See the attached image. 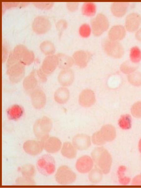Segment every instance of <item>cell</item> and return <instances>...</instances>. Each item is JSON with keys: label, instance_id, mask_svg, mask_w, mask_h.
<instances>
[{"label": "cell", "instance_id": "cell-1", "mask_svg": "<svg viewBox=\"0 0 141 188\" xmlns=\"http://www.w3.org/2000/svg\"><path fill=\"white\" fill-rule=\"evenodd\" d=\"M91 155L96 167L102 173L107 174L110 169L111 159L106 150L102 147H97L92 151Z\"/></svg>", "mask_w": 141, "mask_h": 188}, {"label": "cell", "instance_id": "cell-2", "mask_svg": "<svg viewBox=\"0 0 141 188\" xmlns=\"http://www.w3.org/2000/svg\"><path fill=\"white\" fill-rule=\"evenodd\" d=\"M102 44L104 51L110 56L118 58L121 57L124 53L123 48L118 41L108 38L105 40Z\"/></svg>", "mask_w": 141, "mask_h": 188}, {"label": "cell", "instance_id": "cell-3", "mask_svg": "<svg viewBox=\"0 0 141 188\" xmlns=\"http://www.w3.org/2000/svg\"><path fill=\"white\" fill-rule=\"evenodd\" d=\"M114 130L108 125L103 126L100 130L93 134L92 136L93 143L97 145L104 144L106 141L112 140L114 137Z\"/></svg>", "mask_w": 141, "mask_h": 188}, {"label": "cell", "instance_id": "cell-4", "mask_svg": "<svg viewBox=\"0 0 141 188\" xmlns=\"http://www.w3.org/2000/svg\"><path fill=\"white\" fill-rule=\"evenodd\" d=\"M109 27L107 17L102 14H98L91 21V29L93 34L99 36L106 31Z\"/></svg>", "mask_w": 141, "mask_h": 188}, {"label": "cell", "instance_id": "cell-5", "mask_svg": "<svg viewBox=\"0 0 141 188\" xmlns=\"http://www.w3.org/2000/svg\"><path fill=\"white\" fill-rule=\"evenodd\" d=\"M37 165L39 170L41 173L45 174H52L55 169L54 160L49 156H46L40 159Z\"/></svg>", "mask_w": 141, "mask_h": 188}, {"label": "cell", "instance_id": "cell-6", "mask_svg": "<svg viewBox=\"0 0 141 188\" xmlns=\"http://www.w3.org/2000/svg\"><path fill=\"white\" fill-rule=\"evenodd\" d=\"M141 23V16L136 13H132L126 18L125 28L129 32H133L138 30Z\"/></svg>", "mask_w": 141, "mask_h": 188}, {"label": "cell", "instance_id": "cell-7", "mask_svg": "<svg viewBox=\"0 0 141 188\" xmlns=\"http://www.w3.org/2000/svg\"><path fill=\"white\" fill-rule=\"evenodd\" d=\"M93 161L89 156L85 155L79 158L77 161L76 167L81 173H86L90 171L93 166Z\"/></svg>", "mask_w": 141, "mask_h": 188}, {"label": "cell", "instance_id": "cell-8", "mask_svg": "<svg viewBox=\"0 0 141 188\" xmlns=\"http://www.w3.org/2000/svg\"><path fill=\"white\" fill-rule=\"evenodd\" d=\"M73 144L76 149L80 150H86L91 145L90 137L85 134H77L73 138Z\"/></svg>", "mask_w": 141, "mask_h": 188}, {"label": "cell", "instance_id": "cell-9", "mask_svg": "<svg viewBox=\"0 0 141 188\" xmlns=\"http://www.w3.org/2000/svg\"><path fill=\"white\" fill-rule=\"evenodd\" d=\"M91 57V53L87 51L79 50L73 55V59L76 64L81 68L86 66Z\"/></svg>", "mask_w": 141, "mask_h": 188}, {"label": "cell", "instance_id": "cell-10", "mask_svg": "<svg viewBox=\"0 0 141 188\" xmlns=\"http://www.w3.org/2000/svg\"><path fill=\"white\" fill-rule=\"evenodd\" d=\"M58 179L62 183H70L74 181L76 179L75 174L68 168H61L58 173Z\"/></svg>", "mask_w": 141, "mask_h": 188}, {"label": "cell", "instance_id": "cell-11", "mask_svg": "<svg viewBox=\"0 0 141 188\" xmlns=\"http://www.w3.org/2000/svg\"><path fill=\"white\" fill-rule=\"evenodd\" d=\"M126 33V29L123 26L121 25H114L109 30L108 38L112 41H118L124 38Z\"/></svg>", "mask_w": 141, "mask_h": 188}, {"label": "cell", "instance_id": "cell-12", "mask_svg": "<svg viewBox=\"0 0 141 188\" xmlns=\"http://www.w3.org/2000/svg\"><path fill=\"white\" fill-rule=\"evenodd\" d=\"M129 5L128 2H113L111 6V12L116 17H122L125 14Z\"/></svg>", "mask_w": 141, "mask_h": 188}, {"label": "cell", "instance_id": "cell-13", "mask_svg": "<svg viewBox=\"0 0 141 188\" xmlns=\"http://www.w3.org/2000/svg\"><path fill=\"white\" fill-rule=\"evenodd\" d=\"M95 99V96L92 91L87 89L82 91L79 97L80 104L86 107L90 106L93 104Z\"/></svg>", "mask_w": 141, "mask_h": 188}, {"label": "cell", "instance_id": "cell-14", "mask_svg": "<svg viewBox=\"0 0 141 188\" xmlns=\"http://www.w3.org/2000/svg\"><path fill=\"white\" fill-rule=\"evenodd\" d=\"M81 11L83 14L85 16H93L96 13V5L92 2H85L82 6Z\"/></svg>", "mask_w": 141, "mask_h": 188}, {"label": "cell", "instance_id": "cell-15", "mask_svg": "<svg viewBox=\"0 0 141 188\" xmlns=\"http://www.w3.org/2000/svg\"><path fill=\"white\" fill-rule=\"evenodd\" d=\"M131 61L134 64L138 63L141 60V50L137 46L132 47L129 52Z\"/></svg>", "mask_w": 141, "mask_h": 188}, {"label": "cell", "instance_id": "cell-16", "mask_svg": "<svg viewBox=\"0 0 141 188\" xmlns=\"http://www.w3.org/2000/svg\"><path fill=\"white\" fill-rule=\"evenodd\" d=\"M102 172L97 168L93 169L90 172L89 178L91 182L97 183L99 182L102 178Z\"/></svg>", "mask_w": 141, "mask_h": 188}, {"label": "cell", "instance_id": "cell-17", "mask_svg": "<svg viewBox=\"0 0 141 188\" xmlns=\"http://www.w3.org/2000/svg\"><path fill=\"white\" fill-rule=\"evenodd\" d=\"M118 124L122 129H129L131 125V118L130 115L128 114L122 115L119 120Z\"/></svg>", "mask_w": 141, "mask_h": 188}, {"label": "cell", "instance_id": "cell-18", "mask_svg": "<svg viewBox=\"0 0 141 188\" xmlns=\"http://www.w3.org/2000/svg\"><path fill=\"white\" fill-rule=\"evenodd\" d=\"M76 148L70 144H66L64 148V154L70 158H74L76 156Z\"/></svg>", "mask_w": 141, "mask_h": 188}, {"label": "cell", "instance_id": "cell-19", "mask_svg": "<svg viewBox=\"0 0 141 188\" xmlns=\"http://www.w3.org/2000/svg\"><path fill=\"white\" fill-rule=\"evenodd\" d=\"M91 29L87 24L81 25L79 28V33L80 36L84 38L88 37L90 35Z\"/></svg>", "mask_w": 141, "mask_h": 188}, {"label": "cell", "instance_id": "cell-20", "mask_svg": "<svg viewBox=\"0 0 141 188\" xmlns=\"http://www.w3.org/2000/svg\"><path fill=\"white\" fill-rule=\"evenodd\" d=\"M135 37L138 41H141V28L138 30L136 32Z\"/></svg>", "mask_w": 141, "mask_h": 188}, {"label": "cell", "instance_id": "cell-21", "mask_svg": "<svg viewBox=\"0 0 141 188\" xmlns=\"http://www.w3.org/2000/svg\"><path fill=\"white\" fill-rule=\"evenodd\" d=\"M138 149L140 152L141 153V138L140 140L138 143Z\"/></svg>", "mask_w": 141, "mask_h": 188}]
</instances>
